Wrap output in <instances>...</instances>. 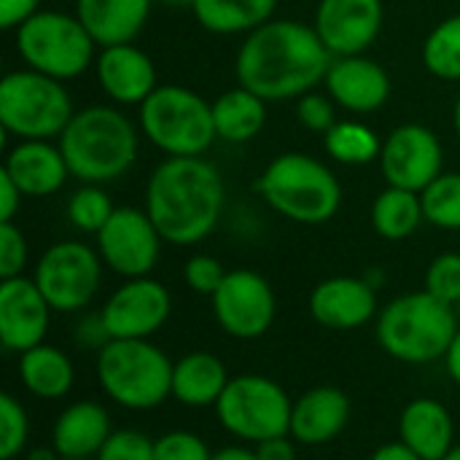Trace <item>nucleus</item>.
Wrapping results in <instances>:
<instances>
[{
    "mask_svg": "<svg viewBox=\"0 0 460 460\" xmlns=\"http://www.w3.org/2000/svg\"><path fill=\"white\" fill-rule=\"evenodd\" d=\"M332 51L313 24L296 19H270L248 32L234 57L237 84L267 102L299 100L323 84Z\"/></svg>",
    "mask_w": 460,
    "mask_h": 460,
    "instance_id": "f257e3e1",
    "label": "nucleus"
},
{
    "mask_svg": "<svg viewBox=\"0 0 460 460\" xmlns=\"http://www.w3.org/2000/svg\"><path fill=\"white\" fill-rule=\"evenodd\" d=\"M226 202L224 178L205 156H167L146 183V213L162 240L189 248L210 237Z\"/></svg>",
    "mask_w": 460,
    "mask_h": 460,
    "instance_id": "f03ea898",
    "label": "nucleus"
},
{
    "mask_svg": "<svg viewBox=\"0 0 460 460\" xmlns=\"http://www.w3.org/2000/svg\"><path fill=\"white\" fill-rule=\"evenodd\" d=\"M57 146L73 178L102 186L129 172L137 162L140 127L119 105H86L73 113Z\"/></svg>",
    "mask_w": 460,
    "mask_h": 460,
    "instance_id": "7ed1b4c3",
    "label": "nucleus"
},
{
    "mask_svg": "<svg viewBox=\"0 0 460 460\" xmlns=\"http://www.w3.org/2000/svg\"><path fill=\"white\" fill-rule=\"evenodd\" d=\"M458 329L456 307L439 302L426 288L391 299L375 321L377 345L410 367L445 361Z\"/></svg>",
    "mask_w": 460,
    "mask_h": 460,
    "instance_id": "20e7f679",
    "label": "nucleus"
},
{
    "mask_svg": "<svg viewBox=\"0 0 460 460\" xmlns=\"http://www.w3.org/2000/svg\"><path fill=\"white\" fill-rule=\"evenodd\" d=\"M256 189L275 213L302 226L332 221L342 205V186L332 167L299 151L275 156Z\"/></svg>",
    "mask_w": 460,
    "mask_h": 460,
    "instance_id": "39448f33",
    "label": "nucleus"
},
{
    "mask_svg": "<svg viewBox=\"0 0 460 460\" xmlns=\"http://www.w3.org/2000/svg\"><path fill=\"white\" fill-rule=\"evenodd\" d=\"M172 367L151 340H111L94 358V377L113 404L148 412L172 399Z\"/></svg>",
    "mask_w": 460,
    "mask_h": 460,
    "instance_id": "423d86ee",
    "label": "nucleus"
},
{
    "mask_svg": "<svg viewBox=\"0 0 460 460\" xmlns=\"http://www.w3.org/2000/svg\"><path fill=\"white\" fill-rule=\"evenodd\" d=\"M140 135L164 156H205L216 135L213 102L181 84H164L137 108Z\"/></svg>",
    "mask_w": 460,
    "mask_h": 460,
    "instance_id": "0eeeda50",
    "label": "nucleus"
},
{
    "mask_svg": "<svg viewBox=\"0 0 460 460\" xmlns=\"http://www.w3.org/2000/svg\"><path fill=\"white\" fill-rule=\"evenodd\" d=\"M75 108L65 81L22 67L0 78V129L16 140L59 137Z\"/></svg>",
    "mask_w": 460,
    "mask_h": 460,
    "instance_id": "6e6552de",
    "label": "nucleus"
},
{
    "mask_svg": "<svg viewBox=\"0 0 460 460\" xmlns=\"http://www.w3.org/2000/svg\"><path fill=\"white\" fill-rule=\"evenodd\" d=\"M13 35L24 67L57 81H73L84 75L89 67H94L100 49L81 19L65 11H38L22 27H16Z\"/></svg>",
    "mask_w": 460,
    "mask_h": 460,
    "instance_id": "1a4fd4ad",
    "label": "nucleus"
},
{
    "mask_svg": "<svg viewBox=\"0 0 460 460\" xmlns=\"http://www.w3.org/2000/svg\"><path fill=\"white\" fill-rule=\"evenodd\" d=\"M294 399L267 375H237L216 404L221 429L240 442H267L291 431Z\"/></svg>",
    "mask_w": 460,
    "mask_h": 460,
    "instance_id": "9d476101",
    "label": "nucleus"
},
{
    "mask_svg": "<svg viewBox=\"0 0 460 460\" xmlns=\"http://www.w3.org/2000/svg\"><path fill=\"white\" fill-rule=\"evenodd\" d=\"M105 264L97 248L81 240H59L49 245L35 261L32 280L54 313H84L100 286Z\"/></svg>",
    "mask_w": 460,
    "mask_h": 460,
    "instance_id": "9b49d317",
    "label": "nucleus"
},
{
    "mask_svg": "<svg viewBox=\"0 0 460 460\" xmlns=\"http://www.w3.org/2000/svg\"><path fill=\"white\" fill-rule=\"evenodd\" d=\"M210 302L218 329L240 342L264 337L278 315V296L256 270H229Z\"/></svg>",
    "mask_w": 460,
    "mask_h": 460,
    "instance_id": "f8f14e48",
    "label": "nucleus"
},
{
    "mask_svg": "<svg viewBox=\"0 0 460 460\" xmlns=\"http://www.w3.org/2000/svg\"><path fill=\"white\" fill-rule=\"evenodd\" d=\"M162 234L146 208H116L108 224L94 234V248L102 264L129 280L154 272L162 256Z\"/></svg>",
    "mask_w": 460,
    "mask_h": 460,
    "instance_id": "ddd939ff",
    "label": "nucleus"
},
{
    "mask_svg": "<svg viewBox=\"0 0 460 460\" xmlns=\"http://www.w3.org/2000/svg\"><path fill=\"white\" fill-rule=\"evenodd\" d=\"M380 172L388 186L423 191L445 172V151L439 137L426 124H399L383 140Z\"/></svg>",
    "mask_w": 460,
    "mask_h": 460,
    "instance_id": "4468645a",
    "label": "nucleus"
},
{
    "mask_svg": "<svg viewBox=\"0 0 460 460\" xmlns=\"http://www.w3.org/2000/svg\"><path fill=\"white\" fill-rule=\"evenodd\" d=\"M111 340H151L172 315V296L164 283L146 278L124 280L100 310Z\"/></svg>",
    "mask_w": 460,
    "mask_h": 460,
    "instance_id": "2eb2a0df",
    "label": "nucleus"
},
{
    "mask_svg": "<svg viewBox=\"0 0 460 460\" xmlns=\"http://www.w3.org/2000/svg\"><path fill=\"white\" fill-rule=\"evenodd\" d=\"M383 0H318L313 27L332 57L367 54L383 30Z\"/></svg>",
    "mask_w": 460,
    "mask_h": 460,
    "instance_id": "dca6fc26",
    "label": "nucleus"
},
{
    "mask_svg": "<svg viewBox=\"0 0 460 460\" xmlns=\"http://www.w3.org/2000/svg\"><path fill=\"white\" fill-rule=\"evenodd\" d=\"M51 313V305L32 278L19 275L0 280V345L8 353L22 356L24 350L43 345Z\"/></svg>",
    "mask_w": 460,
    "mask_h": 460,
    "instance_id": "f3484780",
    "label": "nucleus"
},
{
    "mask_svg": "<svg viewBox=\"0 0 460 460\" xmlns=\"http://www.w3.org/2000/svg\"><path fill=\"white\" fill-rule=\"evenodd\" d=\"M310 315L318 326L332 332H356L380 315L377 288L367 278L334 275L310 291Z\"/></svg>",
    "mask_w": 460,
    "mask_h": 460,
    "instance_id": "a211bd4d",
    "label": "nucleus"
},
{
    "mask_svg": "<svg viewBox=\"0 0 460 460\" xmlns=\"http://www.w3.org/2000/svg\"><path fill=\"white\" fill-rule=\"evenodd\" d=\"M94 78L111 105L119 108H140L159 86L154 59L135 43L102 46L94 59Z\"/></svg>",
    "mask_w": 460,
    "mask_h": 460,
    "instance_id": "6ab92c4d",
    "label": "nucleus"
},
{
    "mask_svg": "<svg viewBox=\"0 0 460 460\" xmlns=\"http://www.w3.org/2000/svg\"><path fill=\"white\" fill-rule=\"evenodd\" d=\"M326 94L353 116H367L380 111L391 97L388 70L369 59L367 54L334 57L323 78Z\"/></svg>",
    "mask_w": 460,
    "mask_h": 460,
    "instance_id": "aec40b11",
    "label": "nucleus"
},
{
    "mask_svg": "<svg viewBox=\"0 0 460 460\" xmlns=\"http://www.w3.org/2000/svg\"><path fill=\"white\" fill-rule=\"evenodd\" d=\"M350 423V399L342 388L318 385L294 399L291 407V439L305 447H321L334 442Z\"/></svg>",
    "mask_w": 460,
    "mask_h": 460,
    "instance_id": "412c9836",
    "label": "nucleus"
},
{
    "mask_svg": "<svg viewBox=\"0 0 460 460\" xmlns=\"http://www.w3.org/2000/svg\"><path fill=\"white\" fill-rule=\"evenodd\" d=\"M0 170H5L30 199L57 194L70 178L65 154L51 140H16L5 151Z\"/></svg>",
    "mask_w": 460,
    "mask_h": 460,
    "instance_id": "4be33fe9",
    "label": "nucleus"
},
{
    "mask_svg": "<svg viewBox=\"0 0 460 460\" xmlns=\"http://www.w3.org/2000/svg\"><path fill=\"white\" fill-rule=\"evenodd\" d=\"M113 423L111 412L92 399H81L67 404L54 426H51V445L67 460H94L102 445L111 439Z\"/></svg>",
    "mask_w": 460,
    "mask_h": 460,
    "instance_id": "5701e85b",
    "label": "nucleus"
},
{
    "mask_svg": "<svg viewBox=\"0 0 460 460\" xmlns=\"http://www.w3.org/2000/svg\"><path fill=\"white\" fill-rule=\"evenodd\" d=\"M399 442L407 445L418 458L445 460L458 445L453 412L437 399H412L399 415Z\"/></svg>",
    "mask_w": 460,
    "mask_h": 460,
    "instance_id": "b1692460",
    "label": "nucleus"
},
{
    "mask_svg": "<svg viewBox=\"0 0 460 460\" xmlns=\"http://www.w3.org/2000/svg\"><path fill=\"white\" fill-rule=\"evenodd\" d=\"M156 0H75V16L97 40V46L132 43L154 8Z\"/></svg>",
    "mask_w": 460,
    "mask_h": 460,
    "instance_id": "393cba45",
    "label": "nucleus"
},
{
    "mask_svg": "<svg viewBox=\"0 0 460 460\" xmlns=\"http://www.w3.org/2000/svg\"><path fill=\"white\" fill-rule=\"evenodd\" d=\"M224 361L208 350L186 353L172 367V399L189 410L216 407L229 385Z\"/></svg>",
    "mask_w": 460,
    "mask_h": 460,
    "instance_id": "a878e982",
    "label": "nucleus"
},
{
    "mask_svg": "<svg viewBox=\"0 0 460 460\" xmlns=\"http://www.w3.org/2000/svg\"><path fill=\"white\" fill-rule=\"evenodd\" d=\"M19 380L24 391L43 402L65 399L75 385V367L57 345H35L19 356Z\"/></svg>",
    "mask_w": 460,
    "mask_h": 460,
    "instance_id": "bb28decb",
    "label": "nucleus"
},
{
    "mask_svg": "<svg viewBox=\"0 0 460 460\" xmlns=\"http://www.w3.org/2000/svg\"><path fill=\"white\" fill-rule=\"evenodd\" d=\"M216 135L226 143H248L267 124V100L245 86H234L213 102Z\"/></svg>",
    "mask_w": 460,
    "mask_h": 460,
    "instance_id": "cd10ccee",
    "label": "nucleus"
},
{
    "mask_svg": "<svg viewBox=\"0 0 460 460\" xmlns=\"http://www.w3.org/2000/svg\"><path fill=\"white\" fill-rule=\"evenodd\" d=\"M278 0H194L197 22L213 35H248L275 19Z\"/></svg>",
    "mask_w": 460,
    "mask_h": 460,
    "instance_id": "c85d7f7f",
    "label": "nucleus"
},
{
    "mask_svg": "<svg viewBox=\"0 0 460 460\" xmlns=\"http://www.w3.org/2000/svg\"><path fill=\"white\" fill-rule=\"evenodd\" d=\"M423 221L426 216L418 191L385 186L372 202V229L388 243H402L412 237Z\"/></svg>",
    "mask_w": 460,
    "mask_h": 460,
    "instance_id": "c756f323",
    "label": "nucleus"
},
{
    "mask_svg": "<svg viewBox=\"0 0 460 460\" xmlns=\"http://www.w3.org/2000/svg\"><path fill=\"white\" fill-rule=\"evenodd\" d=\"M323 148L334 162L345 167H361L380 159L383 140L358 119H337V124L323 135Z\"/></svg>",
    "mask_w": 460,
    "mask_h": 460,
    "instance_id": "7c9ffc66",
    "label": "nucleus"
},
{
    "mask_svg": "<svg viewBox=\"0 0 460 460\" xmlns=\"http://www.w3.org/2000/svg\"><path fill=\"white\" fill-rule=\"evenodd\" d=\"M423 67L442 78L460 81V13L442 19L423 40Z\"/></svg>",
    "mask_w": 460,
    "mask_h": 460,
    "instance_id": "2f4dec72",
    "label": "nucleus"
},
{
    "mask_svg": "<svg viewBox=\"0 0 460 460\" xmlns=\"http://www.w3.org/2000/svg\"><path fill=\"white\" fill-rule=\"evenodd\" d=\"M423 216L431 226L460 232V172H442L420 191Z\"/></svg>",
    "mask_w": 460,
    "mask_h": 460,
    "instance_id": "473e14b6",
    "label": "nucleus"
},
{
    "mask_svg": "<svg viewBox=\"0 0 460 460\" xmlns=\"http://www.w3.org/2000/svg\"><path fill=\"white\" fill-rule=\"evenodd\" d=\"M113 210L116 205L100 183H81L67 199V221L84 234H97L108 224Z\"/></svg>",
    "mask_w": 460,
    "mask_h": 460,
    "instance_id": "72a5a7b5",
    "label": "nucleus"
},
{
    "mask_svg": "<svg viewBox=\"0 0 460 460\" xmlns=\"http://www.w3.org/2000/svg\"><path fill=\"white\" fill-rule=\"evenodd\" d=\"M30 442V415L24 404L3 394L0 396V460H16Z\"/></svg>",
    "mask_w": 460,
    "mask_h": 460,
    "instance_id": "f704fd0d",
    "label": "nucleus"
},
{
    "mask_svg": "<svg viewBox=\"0 0 460 460\" xmlns=\"http://www.w3.org/2000/svg\"><path fill=\"white\" fill-rule=\"evenodd\" d=\"M423 288L437 296L439 302L450 305V307H458L460 305V253H439L429 270H426V278H423Z\"/></svg>",
    "mask_w": 460,
    "mask_h": 460,
    "instance_id": "c9c22d12",
    "label": "nucleus"
},
{
    "mask_svg": "<svg viewBox=\"0 0 460 460\" xmlns=\"http://www.w3.org/2000/svg\"><path fill=\"white\" fill-rule=\"evenodd\" d=\"M154 460H213V450L194 431H167L154 439Z\"/></svg>",
    "mask_w": 460,
    "mask_h": 460,
    "instance_id": "e433bc0d",
    "label": "nucleus"
},
{
    "mask_svg": "<svg viewBox=\"0 0 460 460\" xmlns=\"http://www.w3.org/2000/svg\"><path fill=\"white\" fill-rule=\"evenodd\" d=\"M229 270H224V264L216 256L208 253H194L186 264H183V283L189 286V291L199 294V296H213Z\"/></svg>",
    "mask_w": 460,
    "mask_h": 460,
    "instance_id": "4c0bfd02",
    "label": "nucleus"
},
{
    "mask_svg": "<svg viewBox=\"0 0 460 460\" xmlns=\"http://www.w3.org/2000/svg\"><path fill=\"white\" fill-rule=\"evenodd\" d=\"M94 460H154V439L135 429H119Z\"/></svg>",
    "mask_w": 460,
    "mask_h": 460,
    "instance_id": "58836bf2",
    "label": "nucleus"
},
{
    "mask_svg": "<svg viewBox=\"0 0 460 460\" xmlns=\"http://www.w3.org/2000/svg\"><path fill=\"white\" fill-rule=\"evenodd\" d=\"M30 259L27 237L13 221H0V280L24 275Z\"/></svg>",
    "mask_w": 460,
    "mask_h": 460,
    "instance_id": "ea45409f",
    "label": "nucleus"
},
{
    "mask_svg": "<svg viewBox=\"0 0 460 460\" xmlns=\"http://www.w3.org/2000/svg\"><path fill=\"white\" fill-rule=\"evenodd\" d=\"M296 119L305 129L315 135H326L337 124V102L329 94L313 89L296 100Z\"/></svg>",
    "mask_w": 460,
    "mask_h": 460,
    "instance_id": "a19ab883",
    "label": "nucleus"
},
{
    "mask_svg": "<svg viewBox=\"0 0 460 460\" xmlns=\"http://www.w3.org/2000/svg\"><path fill=\"white\" fill-rule=\"evenodd\" d=\"M73 340L81 350H102L108 342H111V334H108V326L102 321L100 313H92V315H84L75 329H73Z\"/></svg>",
    "mask_w": 460,
    "mask_h": 460,
    "instance_id": "79ce46f5",
    "label": "nucleus"
},
{
    "mask_svg": "<svg viewBox=\"0 0 460 460\" xmlns=\"http://www.w3.org/2000/svg\"><path fill=\"white\" fill-rule=\"evenodd\" d=\"M40 11V0H0V27L16 30Z\"/></svg>",
    "mask_w": 460,
    "mask_h": 460,
    "instance_id": "37998d69",
    "label": "nucleus"
},
{
    "mask_svg": "<svg viewBox=\"0 0 460 460\" xmlns=\"http://www.w3.org/2000/svg\"><path fill=\"white\" fill-rule=\"evenodd\" d=\"M22 199H24L22 189L13 183V178L5 170H0V221H13L22 208Z\"/></svg>",
    "mask_w": 460,
    "mask_h": 460,
    "instance_id": "c03bdc74",
    "label": "nucleus"
},
{
    "mask_svg": "<svg viewBox=\"0 0 460 460\" xmlns=\"http://www.w3.org/2000/svg\"><path fill=\"white\" fill-rule=\"evenodd\" d=\"M253 450H256L259 460H296V445H294L291 434L259 442V445H253Z\"/></svg>",
    "mask_w": 460,
    "mask_h": 460,
    "instance_id": "a18cd8bd",
    "label": "nucleus"
},
{
    "mask_svg": "<svg viewBox=\"0 0 460 460\" xmlns=\"http://www.w3.org/2000/svg\"><path fill=\"white\" fill-rule=\"evenodd\" d=\"M369 460H423L418 458L407 445H402V442H385V445H380L375 453H372V458Z\"/></svg>",
    "mask_w": 460,
    "mask_h": 460,
    "instance_id": "49530a36",
    "label": "nucleus"
},
{
    "mask_svg": "<svg viewBox=\"0 0 460 460\" xmlns=\"http://www.w3.org/2000/svg\"><path fill=\"white\" fill-rule=\"evenodd\" d=\"M445 367H447L450 380L456 385H460V329L458 334H456V340H453V345H450V350H447V356H445Z\"/></svg>",
    "mask_w": 460,
    "mask_h": 460,
    "instance_id": "de8ad7c7",
    "label": "nucleus"
},
{
    "mask_svg": "<svg viewBox=\"0 0 460 460\" xmlns=\"http://www.w3.org/2000/svg\"><path fill=\"white\" fill-rule=\"evenodd\" d=\"M213 460H259L256 458V450H248V447H224L218 453H213Z\"/></svg>",
    "mask_w": 460,
    "mask_h": 460,
    "instance_id": "09e8293b",
    "label": "nucleus"
},
{
    "mask_svg": "<svg viewBox=\"0 0 460 460\" xmlns=\"http://www.w3.org/2000/svg\"><path fill=\"white\" fill-rule=\"evenodd\" d=\"M24 460H62V456L54 450V445H49V447H35V450H30Z\"/></svg>",
    "mask_w": 460,
    "mask_h": 460,
    "instance_id": "8fccbe9b",
    "label": "nucleus"
},
{
    "mask_svg": "<svg viewBox=\"0 0 460 460\" xmlns=\"http://www.w3.org/2000/svg\"><path fill=\"white\" fill-rule=\"evenodd\" d=\"M164 8H194V0H156Z\"/></svg>",
    "mask_w": 460,
    "mask_h": 460,
    "instance_id": "3c124183",
    "label": "nucleus"
},
{
    "mask_svg": "<svg viewBox=\"0 0 460 460\" xmlns=\"http://www.w3.org/2000/svg\"><path fill=\"white\" fill-rule=\"evenodd\" d=\"M453 127H456V135H458L460 140V94L458 100H456V108H453Z\"/></svg>",
    "mask_w": 460,
    "mask_h": 460,
    "instance_id": "603ef678",
    "label": "nucleus"
},
{
    "mask_svg": "<svg viewBox=\"0 0 460 460\" xmlns=\"http://www.w3.org/2000/svg\"><path fill=\"white\" fill-rule=\"evenodd\" d=\"M445 460H460V442L453 447V450H450V453H447V456H445Z\"/></svg>",
    "mask_w": 460,
    "mask_h": 460,
    "instance_id": "864d4df0",
    "label": "nucleus"
},
{
    "mask_svg": "<svg viewBox=\"0 0 460 460\" xmlns=\"http://www.w3.org/2000/svg\"><path fill=\"white\" fill-rule=\"evenodd\" d=\"M62 460H67V458H62Z\"/></svg>",
    "mask_w": 460,
    "mask_h": 460,
    "instance_id": "5fc2aeb1",
    "label": "nucleus"
}]
</instances>
